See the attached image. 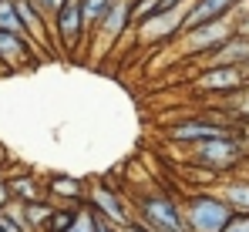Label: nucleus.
Instances as JSON below:
<instances>
[{
    "label": "nucleus",
    "mask_w": 249,
    "mask_h": 232,
    "mask_svg": "<svg viewBox=\"0 0 249 232\" xmlns=\"http://www.w3.org/2000/svg\"><path fill=\"white\" fill-rule=\"evenodd\" d=\"M128 205H131V219L148 232H189L185 215H182V202L165 189L138 192Z\"/></svg>",
    "instance_id": "f257e3e1"
},
{
    "label": "nucleus",
    "mask_w": 249,
    "mask_h": 232,
    "mask_svg": "<svg viewBox=\"0 0 249 232\" xmlns=\"http://www.w3.org/2000/svg\"><path fill=\"white\" fill-rule=\"evenodd\" d=\"M249 155V142H246V131L243 135H226V138H212V142H199L189 148V161L212 172L215 178H229L243 168Z\"/></svg>",
    "instance_id": "f03ea898"
},
{
    "label": "nucleus",
    "mask_w": 249,
    "mask_h": 232,
    "mask_svg": "<svg viewBox=\"0 0 249 232\" xmlns=\"http://www.w3.org/2000/svg\"><path fill=\"white\" fill-rule=\"evenodd\" d=\"M182 215H185V229L189 232H222L236 212L226 205V198L215 189H196L185 198Z\"/></svg>",
    "instance_id": "7ed1b4c3"
},
{
    "label": "nucleus",
    "mask_w": 249,
    "mask_h": 232,
    "mask_svg": "<svg viewBox=\"0 0 249 232\" xmlns=\"http://www.w3.org/2000/svg\"><path fill=\"white\" fill-rule=\"evenodd\" d=\"M246 128L232 125L229 118H182L172 128H165V138L175 145H199V142H212V138H226V135H243Z\"/></svg>",
    "instance_id": "20e7f679"
},
{
    "label": "nucleus",
    "mask_w": 249,
    "mask_h": 232,
    "mask_svg": "<svg viewBox=\"0 0 249 232\" xmlns=\"http://www.w3.org/2000/svg\"><path fill=\"white\" fill-rule=\"evenodd\" d=\"M229 37H232V17H222V20H212V24H202V27L182 31L178 34V54L202 61L215 47H222Z\"/></svg>",
    "instance_id": "39448f33"
},
{
    "label": "nucleus",
    "mask_w": 249,
    "mask_h": 232,
    "mask_svg": "<svg viewBox=\"0 0 249 232\" xmlns=\"http://www.w3.org/2000/svg\"><path fill=\"white\" fill-rule=\"evenodd\" d=\"M131 3H135V0H115V3L108 7V14L101 17V24L91 31V37H94V61H105V54H108V51L118 44V37H124V31L131 27Z\"/></svg>",
    "instance_id": "423d86ee"
},
{
    "label": "nucleus",
    "mask_w": 249,
    "mask_h": 232,
    "mask_svg": "<svg viewBox=\"0 0 249 232\" xmlns=\"http://www.w3.org/2000/svg\"><path fill=\"white\" fill-rule=\"evenodd\" d=\"M84 205L101 219V222H108L111 229H124L128 222H131V205H128V198H124L118 189H111V185H91L88 189V198H84Z\"/></svg>",
    "instance_id": "0eeeda50"
},
{
    "label": "nucleus",
    "mask_w": 249,
    "mask_h": 232,
    "mask_svg": "<svg viewBox=\"0 0 249 232\" xmlns=\"http://www.w3.org/2000/svg\"><path fill=\"white\" fill-rule=\"evenodd\" d=\"M192 88L199 94H219V98H232L246 88V77L239 68H202L199 77L192 81Z\"/></svg>",
    "instance_id": "6e6552de"
},
{
    "label": "nucleus",
    "mask_w": 249,
    "mask_h": 232,
    "mask_svg": "<svg viewBox=\"0 0 249 232\" xmlns=\"http://www.w3.org/2000/svg\"><path fill=\"white\" fill-rule=\"evenodd\" d=\"M41 51L24 37H14V34H3L0 31V64L7 71H24V68H34L41 64Z\"/></svg>",
    "instance_id": "1a4fd4ad"
},
{
    "label": "nucleus",
    "mask_w": 249,
    "mask_h": 232,
    "mask_svg": "<svg viewBox=\"0 0 249 232\" xmlns=\"http://www.w3.org/2000/svg\"><path fill=\"white\" fill-rule=\"evenodd\" d=\"M182 17H185V7L155 14L148 24L138 27L142 44H168V40H178V34H182Z\"/></svg>",
    "instance_id": "9d476101"
},
{
    "label": "nucleus",
    "mask_w": 249,
    "mask_h": 232,
    "mask_svg": "<svg viewBox=\"0 0 249 232\" xmlns=\"http://www.w3.org/2000/svg\"><path fill=\"white\" fill-rule=\"evenodd\" d=\"M44 198L54 205H84L88 198V182L74 175H54L44 182Z\"/></svg>",
    "instance_id": "9b49d317"
},
{
    "label": "nucleus",
    "mask_w": 249,
    "mask_h": 232,
    "mask_svg": "<svg viewBox=\"0 0 249 232\" xmlns=\"http://www.w3.org/2000/svg\"><path fill=\"white\" fill-rule=\"evenodd\" d=\"M7 189L14 195V202H20V205L44 198V182L37 175H31V172H10L7 175Z\"/></svg>",
    "instance_id": "f8f14e48"
},
{
    "label": "nucleus",
    "mask_w": 249,
    "mask_h": 232,
    "mask_svg": "<svg viewBox=\"0 0 249 232\" xmlns=\"http://www.w3.org/2000/svg\"><path fill=\"white\" fill-rule=\"evenodd\" d=\"M215 192L226 198V205L239 215H249V178L246 175H229Z\"/></svg>",
    "instance_id": "ddd939ff"
},
{
    "label": "nucleus",
    "mask_w": 249,
    "mask_h": 232,
    "mask_svg": "<svg viewBox=\"0 0 249 232\" xmlns=\"http://www.w3.org/2000/svg\"><path fill=\"white\" fill-rule=\"evenodd\" d=\"M115 0H78V10H81V27H84V37H91V31L101 24V17L108 14Z\"/></svg>",
    "instance_id": "4468645a"
},
{
    "label": "nucleus",
    "mask_w": 249,
    "mask_h": 232,
    "mask_svg": "<svg viewBox=\"0 0 249 232\" xmlns=\"http://www.w3.org/2000/svg\"><path fill=\"white\" fill-rule=\"evenodd\" d=\"M51 212H54V202H47V198H41V202H27V205H24V229L27 232H44Z\"/></svg>",
    "instance_id": "2eb2a0df"
},
{
    "label": "nucleus",
    "mask_w": 249,
    "mask_h": 232,
    "mask_svg": "<svg viewBox=\"0 0 249 232\" xmlns=\"http://www.w3.org/2000/svg\"><path fill=\"white\" fill-rule=\"evenodd\" d=\"M78 209H81V205H54V212H51L44 232H68L74 226V219H78Z\"/></svg>",
    "instance_id": "dca6fc26"
},
{
    "label": "nucleus",
    "mask_w": 249,
    "mask_h": 232,
    "mask_svg": "<svg viewBox=\"0 0 249 232\" xmlns=\"http://www.w3.org/2000/svg\"><path fill=\"white\" fill-rule=\"evenodd\" d=\"M68 232H98V215L88 209V205H81L78 209V219H74V226Z\"/></svg>",
    "instance_id": "f3484780"
},
{
    "label": "nucleus",
    "mask_w": 249,
    "mask_h": 232,
    "mask_svg": "<svg viewBox=\"0 0 249 232\" xmlns=\"http://www.w3.org/2000/svg\"><path fill=\"white\" fill-rule=\"evenodd\" d=\"M31 3H34V7L44 14V20H47V24H54V14H57L61 0H31Z\"/></svg>",
    "instance_id": "a211bd4d"
},
{
    "label": "nucleus",
    "mask_w": 249,
    "mask_h": 232,
    "mask_svg": "<svg viewBox=\"0 0 249 232\" xmlns=\"http://www.w3.org/2000/svg\"><path fill=\"white\" fill-rule=\"evenodd\" d=\"M222 232H249V215H239V212H236V215L229 219V226H226Z\"/></svg>",
    "instance_id": "6ab92c4d"
},
{
    "label": "nucleus",
    "mask_w": 249,
    "mask_h": 232,
    "mask_svg": "<svg viewBox=\"0 0 249 232\" xmlns=\"http://www.w3.org/2000/svg\"><path fill=\"white\" fill-rule=\"evenodd\" d=\"M14 202V195H10V189H7V178H0V209H7Z\"/></svg>",
    "instance_id": "aec40b11"
},
{
    "label": "nucleus",
    "mask_w": 249,
    "mask_h": 232,
    "mask_svg": "<svg viewBox=\"0 0 249 232\" xmlns=\"http://www.w3.org/2000/svg\"><path fill=\"white\" fill-rule=\"evenodd\" d=\"M7 158H10V155H7V148L0 145V172H3V165H7Z\"/></svg>",
    "instance_id": "412c9836"
},
{
    "label": "nucleus",
    "mask_w": 249,
    "mask_h": 232,
    "mask_svg": "<svg viewBox=\"0 0 249 232\" xmlns=\"http://www.w3.org/2000/svg\"><path fill=\"white\" fill-rule=\"evenodd\" d=\"M236 175H246V178H249V155H246V161H243V168H239Z\"/></svg>",
    "instance_id": "4be33fe9"
},
{
    "label": "nucleus",
    "mask_w": 249,
    "mask_h": 232,
    "mask_svg": "<svg viewBox=\"0 0 249 232\" xmlns=\"http://www.w3.org/2000/svg\"><path fill=\"white\" fill-rule=\"evenodd\" d=\"M3 74H10V71H7V68H3V64H0V77H3Z\"/></svg>",
    "instance_id": "5701e85b"
},
{
    "label": "nucleus",
    "mask_w": 249,
    "mask_h": 232,
    "mask_svg": "<svg viewBox=\"0 0 249 232\" xmlns=\"http://www.w3.org/2000/svg\"><path fill=\"white\" fill-rule=\"evenodd\" d=\"M0 178H7V172H0Z\"/></svg>",
    "instance_id": "b1692460"
},
{
    "label": "nucleus",
    "mask_w": 249,
    "mask_h": 232,
    "mask_svg": "<svg viewBox=\"0 0 249 232\" xmlns=\"http://www.w3.org/2000/svg\"><path fill=\"white\" fill-rule=\"evenodd\" d=\"M246 131H249V128H246Z\"/></svg>",
    "instance_id": "393cba45"
}]
</instances>
